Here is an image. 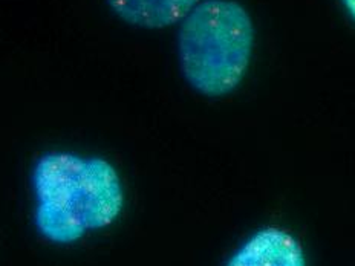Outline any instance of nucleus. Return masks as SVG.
Masks as SVG:
<instances>
[{
	"instance_id": "nucleus-3",
	"label": "nucleus",
	"mask_w": 355,
	"mask_h": 266,
	"mask_svg": "<svg viewBox=\"0 0 355 266\" xmlns=\"http://www.w3.org/2000/svg\"><path fill=\"white\" fill-rule=\"evenodd\" d=\"M224 266H309L297 236L282 227H262L233 251Z\"/></svg>"
},
{
	"instance_id": "nucleus-2",
	"label": "nucleus",
	"mask_w": 355,
	"mask_h": 266,
	"mask_svg": "<svg viewBox=\"0 0 355 266\" xmlns=\"http://www.w3.org/2000/svg\"><path fill=\"white\" fill-rule=\"evenodd\" d=\"M178 60L187 85L205 98H224L247 78L256 26L238 0H202L178 25Z\"/></svg>"
},
{
	"instance_id": "nucleus-5",
	"label": "nucleus",
	"mask_w": 355,
	"mask_h": 266,
	"mask_svg": "<svg viewBox=\"0 0 355 266\" xmlns=\"http://www.w3.org/2000/svg\"><path fill=\"white\" fill-rule=\"evenodd\" d=\"M340 5L347 14V17L355 24V0H340Z\"/></svg>"
},
{
	"instance_id": "nucleus-4",
	"label": "nucleus",
	"mask_w": 355,
	"mask_h": 266,
	"mask_svg": "<svg viewBox=\"0 0 355 266\" xmlns=\"http://www.w3.org/2000/svg\"><path fill=\"white\" fill-rule=\"evenodd\" d=\"M202 0H106L124 24L143 29H164L180 25Z\"/></svg>"
},
{
	"instance_id": "nucleus-1",
	"label": "nucleus",
	"mask_w": 355,
	"mask_h": 266,
	"mask_svg": "<svg viewBox=\"0 0 355 266\" xmlns=\"http://www.w3.org/2000/svg\"><path fill=\"white\" fill-rule=\"evenodd\" d=\"M34 225L43 239L71 245L107 228L124 209L121 176L101 157L69 152L43 154L33 168Z\"/></svg>"
}]
</instances>
